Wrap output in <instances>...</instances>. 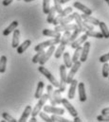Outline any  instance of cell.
I'll return each instance as SVG.
<instances>
[{"mask_svg":"<svg viewBox=\"0 0 109 122\" xmlns=\"http://www.w3.org/2000/svg\"><path fill=\"white\" fill-rule=\"evenodd\" d=\"M65 86H66V83H65V82H61V81H60V82H59V87H58V88H59L60 91L63 93V92L65 91Z\"/></svg>","mask_w":109,"mask_h":122,"instance_id":"obj_44","label":"cell"},{"mask_svg":"<svg viewBox=\"0 0 109 122\" xmlns=\"http://www.w3.org/2000/svg\"><path fill=\"white\" fill-rule=\"evenodd\" d=\"M19 1H20V0H19Z\"/></svg>","mask_w":109,"mask_h":122,"instance_id":"obj_53","label":"cell"},{"mask_svg":"<svg viewBox=\"0 0 109 122\" xmlns=\"http://www.w3.org/2000/svg\"><path fill=\"white\" fill-rule=\"evenodd\" d=\"M62 104L64 105V107L68 111V113H69V115L71 116V117H77L78 116V112H77V110L73 107V105L68 101V99L67 98H65V97H63L62 98Z\"/></svg>","mask_w":109,"mask_h":122,"instance_id":"obj_6","label":"cell"},{"mask_svg":"<svg viewBox=\"0 0 109 122\" xmlns=\"http://www.w3.org/2000/svg\"><path fill=\"white\" fill-rule=\"evenodd\" d=\"M102 115H109V107L108 108H104L102 110Z\"/></svg>","mask_w":109,"mask_h":122,"instance_id":"obj_46","label":"cell"},{"mask_svg":"<svg viewBox=\"0 0 109 122\" xmlns=\"http://www.w3.org/2000/svg\"><path fill=\"white\" fill-rule=\"evenodd\" d=\"M68 1H70V0H60V3H61V4H65V3L68 2Z\"/></svg>","mask_w":109,"mask_h":122,"instance_id":"obj_49","label":"cell"},{"mask_svg":"<svg viewBox=\"0 0 109 122\" xmlns=\"http://www.w3.org/2000/svg\"><path fill=\"white\" fill-rule=\"evenodd\" d=\"M44 87H45V83H44V81H39L38 84H37V88H36L35 94H34V97H35L36 99H39V98L41 97V96L43 95Z\"/></svg>","mask_w":109,"mask_h":122,"instance_id":"obj_22","label":"cell"},{"mask_svg":"<svg viewBox=\"0 0 109 122\" xmlns=\"http://www.w3.org/2000/svg\"><path fill=\"white\" fill-rule=\"evenodd\" d=\"M87 38H88V36L84 33L83 35L79 36L77 39H75V40L70 44V46H71L72 48H77L78 46H81L82 44H84V42L87 41Z\"/></svg>","mask_w":109,"mask_h":122,"instance_id":"obj_10","label":"cell"},{"mask_svg":"<svg viewBox=\"0 0 109 122\" xmlns=\"http://www.w3.org/2000/svg\"><path fill=\"white\" fill-rule=\"evenodd\" d=\"M99 27H100V29H101V32H102V34L104 35V38L108 39L109 38V30H108L107 26H106V24H105L104 22H101V21H100Z\"/></svg>","mask_w":109,"mask_h":122,"instance_id":"obj_25","label":"cell"},{"mask_svg":"<svg viewBox=\"0 0 109 122\" xmlns=\"http://www.w3.org/2000/svg\"><path fill=\"white\" fill-rule=\"evenodd\" d=\"M30 45H31V41H30V40H26L24 43H22L21 45H19V46L16 47V49H17V53H18V54H22V53H24L27 48L29 47Z\"/></svg>","mask_w":109,"mask_h":122,"instance_id":"obj_17","label":"cell"},{"mask_svg":"<svg viewBox=\"0 0 109 122\" xmlns=\"http://www.w3.org/2000/svg\"><path fill=\"white\" fill-rule=\"evenodd\" d=\"M73 7L76 8V9H78V10H80L82 11L84 14H87V15H91V14H92V10H91L88 7L82 5V3H80V2H75V3L73 4Z\"/></svg>","mask_w":109,"mask_h":122,"instance_id":"obj_14","label":"cell"},{"mask_svg":"<svg viewBox=\"0 0 109 122\" xmlns=\"http://www.w3.org/2000/svg\"><path fill=\"white\" fill-rule=\"evenodd\" d=\"M74 20V14L73 13H70L68 14L67 16L64 17V18H61L59 21H58V25H65V24H68L70 22H72Z\"/></svg>","mask_w":109,"mask_h":122,"instance_id":"obj_27","label":"cell"},{"mask_svg":"<svg viewBox=\"0 0 109 122\" xmlns=\"http://www.w3.org/2000/svg\"><path fill=\"white\" fill-rule=\"evenodd\" d=\"M38 70H39V72L42 74V75H44L48 80H49V81L50 82V84H52L54 87H59V82H58V81L55 79L54 77H53V75L46 68V67H44V65H40L39 67H38Z\"/></svg>","mask_w":109,"mask_h":122,"instance_id":"obj_2","label":"cell"},{"mask_svg":"<svg viewBox=\"0 0 109 122\" xmlns=\"http://www.w3.org/2000/svg\"><path fill=\"white\" fill-rule=\"evenodd\" d=\"M73 14H74V20L76 21V24H77L78 28L82 30V32H85L87 30L84 29L83 26H82V21H83V20H82V17H81V14H79L78 12H73Z\"/></svg>","mask_w":109,"mask_h":122,"instance_id":"obj_20","label":"cell"},{"mask_svg":"<svg viewBox=\"0 0 109 122\" xmlns=\"http://www.w3.org/2000/svg\"><path fill=\"white\" fill-rule=\"evenodd\" d=\"M85 34L88 37H92V38H98V39H102L104 38V35L102 34V32H98V31L94 30H86Z\"/></svg>","mask_w":109,"mask_h":122,"instance_id":"obj_30","label":"cell"},{"mask_svg":"<svg viewBox=\"0 0 109 122\" xmlns=\"http://www.w3.org/2000/svg\"><path fill=\"white\" fill-rule=\"evenodd\" d=\"M81 32H82V30L77 27L74 30H73V33H71V35H70V37H69V39L67 40V42H66V46L67 45H70L75 39H77L79 36H80V34H81Z\"/></svg>","mask_w":109,"mask_h":122,"instance_id":"obj_23","label":"cell"},{"mask_svg":"<svg viewBox=\"0 0 109 122\" xmlns=\"http://www.w3.org/2000/svg\"><path fill=\"white\" fill-rule=\"evenodd\" d=\"M18 24H19V23H18L17 21H13V22H11V25H10L6 30H4V31H3V35H4V36H8V35H10L12 31L18 27Z\"/></svg>","mask_w":109,"mask_h":122,"instance_id":"obj_21","label":"cell"},{"mask_svg":"<svg viewBox=\"0 0 109 122\" xmlns=\"http://www.w3.org/2000/svg\"><path fill=\"white\" fill-rule=\"evenodd\" d=\"M81 52H82V47L78 46L77 48H75V52L73 54L72 57V62H76L77 61H80V56H81Z\"/></svg>","mask_w":109,"mask_h":122,"instance_id":"obj_32","label":"cell"},{"mask_svg":"<svg viewBox=\"0 0 109 122\" xmlns=\"http://www.w3.org/2000/svg\"><path fill=\"white\" fill-rule=\"evenodd\" d=\"M43 35L44 36H49V37L57 38V39H61V37H62L61 32H58V31L56 30H49V29L43 30Z\"/></svg>","mask_w":109,"mask_h":122,"instance_id":"obj_16","label":"cell"},{"mask_svg":"<svg viewBox=\"0 0 109 122\" xmlns=\"http://www.w3.org/2000/svg\"><path fill=\"white\" fill-rule=\"evenodd\" d=\"M57 12H56V10H55L54 6L53 7H51L50 8V10H49V12L48 13V18H47V22L49 23V24H52V22H53V20H54L55 18V14H56Z\"/></svg>","mask_w":109,"mask_h":122,"instance_id":"obj_28","label":"cell"},{"mask_svg":"<svg viewBox=\"0 0 109 122\" xmlns=\"http://www.w3.org/2000/svg\"><path fill=\"white\" fill-rule=\"evenodd\" d=\"M103 77L104 78H108L109 77V64L108 62H104V66H103Z\"/></svg>","mask_w":109,"mask_h":122,"instance_id":"obj_37","label":"cell"},{"mask_svg":"<svg viewBox=\"0 0 109 122\" xmlns=\"http://www.w3.org/2000/svg\"><path fill=\"white\" fill-rule=\"evenodd\" d=\"M50 117H51L52 121H56V122H68V119H66V118H64V117H60V115H53V114H52V116H51Z\"/></svg>","mask_w":109,"mask_h":122,"instance_id":"obj_38","label":"cell"},{"mask_svg":"<svg viewBox=\"0 0 109 122\" xmlns=\"http://www.w3.org/2000/svg\"><path fill=\"white\" fill-rule=\"evenodd\" d=\"M108 79H109V77H108Z\"/></svg>","mask_w":109,"mask_h":122,"instance_id":"obj_52","label":"cell"},{"mask_svg":"<svg viewBox=\"0 0 109 122\" xmlns=\"http://www.w3.org/2000/svg\"><path fill=\"white\" fill-rule=\"evenodd\" d=\"M108 61H109V52L100 57V61L103 62V63H104V62H107Z\"/></svg>","mask_w":109,"mask_h":122,"instance_id":"obj_43","label":"cell"},{"mask_svg":"<svg viewBox=\"0 0 109 122\" xmlns=\"http://www.w3.org/2000/svg\"><path fill=\"white\" fill-rule=\"evenodd\" d=\"M77 86H78V81L73 79L72 81L70 82V87H69L68 94H67V98L68 99H73L75 97V92H76Z\"/></svg>","mask_w":109,"mask_h":122,"instance_id":"obj_11","label":"cell"},{"mask_svg":"<svg viewBox=\"0 0 109 122\" xmlns=\"http://www.w3.org/2000/svg\"><path fill=\"white\" fill-rule=\"evenodd\" d=\"M6 66H7V57L5 55L0 57V73L6 72Z\"/></svg>","mask_w":109,"mask_h":122,"instance_id":"obj_31","label":"cell"},{"mask_svg":"<svg viewBox=\"0 0 109 122\" xmlns=\"http://www.w3.org/2000/svg\"><path fill=\"white\" fill-rule=\"evenodd\" d=\"M44 109V112L46 113H50V114H53V115H60V116H63L65 114V109L63 108H59V107H55L53 105H44L43 107Z\"/></svg>","mask_w":109,"mask_h":122,"instance_id":"obj_5","label":"cell"},{"mask_svg":"<svg viewBox=\"0 0 109 122\" xmlns=\"http://www.w3.org/2000/svg\"><path fill=\"white\" fill-rule=\"evenodd\" d=\"M39 116H40V117L43 119V120H45V121L47 122H53L52 121V119H51V117H49L48 115H47V113L46 112H40L39 113Z\"/></svg>","mask_w":109,"mask_h":122,"instance_id":"obj_40","label":"cell"},{"mask_svg":"<svg viewBox=\"0 0 109 122\" xmlns=\"http://www.w3.org/2000/svg\"><path fill=\"white\" fill-rule=\"evenodd\" d=\"M45 54V50L43 49V50H40V51H37V53L33 56V58H32V62L33 63H37V62H39V61L41 60V58L43 57V55Z\"/></svg>","mask_w":109,"mask_h":122,"instance_id":"obj_34","label":"cell"},{"mask_svg":"<svg viewBox=\"0 0 109 122\" xmlns=\"http://www.w3.org/2000/svg\"><path fill=\"white\" fill-rule=\"evenodd\" d=\"M61 42V39H57V38H53V39H50V40H48V41H45L43 43H40L38 44L35 47H34V51H40V50H43L47 47H49L50 46H55V45H58L60 44Z\"/></svg>","mask_w":109,"mask_h":122,"instance_id":"obj_3","label":"cell"},{"mask_svg":"<svg viewBox=\"0 0 109 122\" xmlns=\"http://www.w3.org/2000/svg\"><path fill=\"white\" fill-rule=\"evenodd\" d=\"M55 49H56V48H55V46H50L49 47L48 51H45V54L43 55V57H42L41 60L39 61V63H40L41 65H44L47 61L50 59V57H51L52 54L54 53Z\"/></svg>","mask_w":109,"mask_h":122,"instance_id":"obj_7","label":"cell"},{"mask_svg":"<svg viewBox=\"0 0 109 122\" xmlns=\"http://www.w3.org/2000/svg\"><path fill=\"white\" fill-rule=\"evenodd\" d=\"M12 1H13V0H3L2 5H3L4 7H8L9 5H11V4L12 3Z\"/></svg>","mask_w":109,"mask_h":122,"instance_id":"obj_45","label":"cell"},{"mask_svg":"<svg viewBox=\"0 0 109 122\" xmlns=\"http://www.w3.org/2000/svg\"><path fill=\"white\" fill-rule=\"evenodd\" d=\"M89 48H90V43L89 42H84V45L82 47V52H81V56H80V61L81 62H84L87 60L88 57V52H89Z\"/></svg>","mask_w":109,"mask_h":122,"instance_id":"obj_9","label":"cell"},{"mask_svg":"<svg viewBox=\"0 0 109 122\" xmlns=\"http://www.w3.org/2000/svg\"><path fill=\"white\" fill-rule=\"evenodd\" d=\"M81 17H82L83 21H85V22H87V23H89L93 26H99V24H100V21L97 18L92 17L91 15H87V14L83 13V14H81Z\"/></svg>","mask_w":109,"mask_h":122,"instance_id":"obj_13","label":"cell"},{"mask_svg":"<svg viewBox=\"0 0 109 122\" xmlns=\"http://www.w3.org/2000/svg\"><path fill=\"white\" fill-rule=\"evenodd\" d=\"M77 24H65V25H57L55 26L54 30L58 32H62V31H67V30H74L77 28Z\"/></svg>","mask_w":109,"mask_h":122,"instance_id":"obj_8","label":"cell"},{"mask_svg":"<svg viewBox=\"0 0 109 122\" xmlns=\"http://www.w3.org/2000/svg\"><path fill=\"white\" fill-rule=\"evenodd\" d=\"M73 121L74 122H81L82 121V119L77 116V117H73Z\"/></svg>","mask_w":109,"mask_h":122,"instance_id":"obj_47","label":"cell"},{"mask_svg":"<svg viewBox=\"0 0 109 122\" xmlns=\"http://www.w3.org/2000/svg\"><path fill=\"white\" fill-rule=\"evenodd\" d=\"M60 78H61V82H65L66 83V78H67V74H66V67L65 64H61L60 65Z\"/></svg>","mask_w":109,"mask_h":122,"instance_id":"obj_24","label":"cell"},{"mask_svg":"<svg viewBox=\"0 0 109 122\" xmlns=\"http://www.w3.org/2000/svg\"><path fill=\"white\" fill-rule=\"evenodd\" d=\"M47 91H48V97H49V100L50 102V105H53L55 106L57 103L55 101L54 97H53V85L52 84H49L47 86Z\"/></svg>","mask_w":109,"mask_h":122,"instance_id":"obj_18","label":"cell"},{"mask_svg":"<svg viewBox=\"0 0 109 122\" xmlns=\"http://www.w3.org/2000/svg\"><path fill=\"white\" fill-rule=\"evenodd\" d=\"M78 92H79V99L81 102L86 101V93L83 82H78Z\"/></svg>","mask_w":109,"mask_h":122,"instance_id":"obj_12","label":"cell"},{"mask_svg":"<svg viewBox=\"0 0 109 122\" xmlns=\"http://www.w3.org/2000/svg\"><path fill=\"white\" fill-rule=\"evenodd\" d=\"M19 40H20V30H14L13 35H12V42H11V46L13 48H16L19 46Z\"/></svg>","mask_w":109,"mask_h":122,"instance_id":"obj_15","label":"cell"},{"mask_svg":"<svg viewBox=\"0 0 109 122\" xmlns=\"http://www.w3.org/2000/svg\"><path fill=\"white\" fill-rule=\"evenodd\" d=\"M70 35H71V32H70V30L65 31L64 35L61 37V42H60V43H61V44H64L65 46H66V42H67V40L69 39Z\"/></svg>","mask_w":109,"mask_h":122,"instance_id":"obj_36","label":"cell"},{"mask_svg":"<svg viewBox=\"0 0 109 122\" xmlns=\"http://www.w3.org/2000/svg\"><path fill=\"white\" fill-rule=\"evenodd\" d=\"M49 100V97H48V94H43L41 96V97L39 98L37 104L35 105V107L32 109L31 111V116L32 117H36L37 115H39V113L41 112L42 108L44 107V105L46 104V102Z\"/></svg>","mask_w":109,"mask_h":122,"instance_id":"obj_1","label":"cell"},{"mask_svg":"<svg viewBox=\"0 0 109 122\" xmlns=\"http://www.w3.org/2000/svg\"><path fill=\"white\" fill-rule=\"evenodd\" d=\"M62 92L59 90V88H57V90H54L53 91V97H54L55 101L57 104H61L62 103V96H61Z\"/></svg>","mask_w":109,"mask_h":122,"instance_id":"obj_33","label":"cell"},{"mask_svg":"<svg viewBox=\"0 0 109 122\" xmlns=\"http://www.w3.org/2000/svg\"><path fill=\"white\" fill-rule=\"evenodd\" d=\"M54 1V8L56 10V12L57 13H60L63 9H62V4L60 3V0H53Z\"/></svg>","mask_w":109,"mask_h":122,"instance_id":"obj_41","label":"cell"},{"mask_svg":"<svg viewBox=\"0 0 109 122\" xmlns=\"http://www.w3.org/2000/svg\"><path fill=\"white\" fill-rule=\"evenodd\" d=\"M64 64L65 65L66 68H70L73 64L72 59H71L70 54L68 52H64Z\"/></svg>","mask_w":109,"mask_h":122,"instance_id":"obj_26","label":"cell"},{"mask_svg":"<svg viewBox=\"0 0 109 122\" xmlns=\"http://www.w3.org/2000/svg\"><path fill=\"white\" fill-rule=\"evenodd\" d=\"M50 0H43V12L48 14L50 10Z\"/></svg>","mask_w":109,"mask_h":122,"instance_id":"obj_35","label":"cell"},{"mask_svg":"<svg viewBox=\"0 0 109 122\" xmlns=\"http://www.w3.org/2000/svg\"><path fill=\"white\" fill-rule=\"evenodd\" d=\"M31 111H32V108H31V106L30 105H27V107L25 108V110H24V112H23V114H22V116L20 117V118H19V122H25L27 120V117H29V115H31Z\"/></svg>","mask_w":109,"mask_h":122,"instance_id":"obj_19","label":"cell"},{"mask_svg":"<svg viewBox=\"0 0 109 122\" xmlns=\"http://www.w3.org/2000/svg\"><path fill=\"white\" fill-rule=\"evenodd\" d=\"M104 1H105V2H106V3L108 4V6H109V0H104Z\"/></svg>","mask_w":109,"mask_h":122,"instance_id":"obj_51","label":"cell"},{"mask_svg":"<svg viewBox=\"0 0 109 122\" xmlns=\"http://www.w3.org/2000/svg\"><path fill=\"white\" fill-rule=\"evenodd\" d=\"M81 67V61H77L76 62H74L72 64V66L70 67V71L67 75V78H66V84L67 83H70L75 76V74L77 73V71L79 70V68Z\"/></svg>","mask_w":109,"mask_h":122,"instance_id":"obj_4","label":"cell"},{"mask_svg":"<svg viewBox=\"0 0 109 122\" xmlns=\"http://www.w3.org/2000/svg\"><path fill=\"white\" fill-rule=\"evenodd\" d=\"M65 48V46L64 44H61V43H60V46H58L57 49H55V52H54V57L56 59L61 58V56L64 54Z\"/></svg>","mask_w":109,"mask_h":122,"instance_id":"obj_29","label":"cell"},{"mask_svg":"<svg viewBox=\"0 0 109 122\" xmlns=\"http://www.w3.org/2000/svg\"><path fill=\"white\" fill-rule=\"evenodd\" d=\"M30 122H36L37 121V119H36V117H32L31 118H30V120H29Z\"/></svg>","mask_w":109,"mask_h":122,"instance_id":"obj_48","label":"cell"},{"mask_svg":"<svg viewBox=\"0 0 109 122\" xmlns=\"http://www.w3.org/2000/svg\"><path fill=\"white\" fill-rule=\"evenodd\" d=\"M98 121H109V115H101L97 117Z\"/></svg>","mask_w":109,"mask_h":122,"instance_id":"obj_42","label":"cell"},{"mask_svg":"<svg viewBox=\"0 0 109 122\" xmlns=\"http://www.w3.org/2000/svg\"><path fill=\"white\" fill-rule=\"evenodd\" d=\"M2 117L6 120V121H9V122H16L18 121V120H16L14 117H12L10 114H8V113H2Z\"/></svg>","mask_w":109,"mask_h":122,"instance_id":"obj_39","label":"cell"},{"mask_svg":"<svg viewBox=\"0 0 109 122\" xmlns=\"http://www.w3.org/2000/svg\"><path fill=\"white\" fill-rule=\"evenodd\" d=\"M25 2H27V3H28V2H31V1H34V0H24Z\"/></svg>","mask_w":109,"mask_h":122,"instance_id":"obj_50","label":"cell"}]
</instances>
